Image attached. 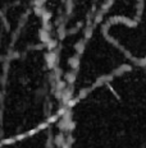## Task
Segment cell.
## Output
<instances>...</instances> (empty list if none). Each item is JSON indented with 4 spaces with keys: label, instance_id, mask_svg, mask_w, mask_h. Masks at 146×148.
<instances>
[{
    "label": "cell",
    "instance_id": "cell-1",
    "mask_svg": "<svg viewBox=\"0 0 146 148\" xmlns=\"http://www.w3.org/2000/svg\"><path fill=\"white\" fill-rule=\"evenodd\" d=\"M133 65L122 49L107 35L100 22L89 29L83 40L66 92L69 100L110 81Z\"/></svg>",
    "mask_w": 146,
    "mask_h": 148
},
{
    "label": "cell",
    "instance_id": "cell-2",
    "mask_svg": "<svg viewBox=\"0 0 146 148\" xmlns=\"http://www.w3.org/2000/svg\"><path fill=\"white\" fill-rule=\"evenodd\" d=\"M107 35L136 65H146V0L135 23H101Z\"/></svg>",
    "mask_w": 146,
    "mask_h": 148
},
{
    "label": "cell",
    "instance_id": "cell-3",
    "mask_svg": "<svg viewBox=\"0 0 146 148\" xmlns=\"http://www.w3.org/2000/svg\"><path fill=\"white\" fill-rule=\"evenodd\" d=\"M142 0H109L102 8L98 22L135 23L141 13Z\"/></svg>",
    "mask_w": 146,
    "mask_h": 148
}]
</instances>
